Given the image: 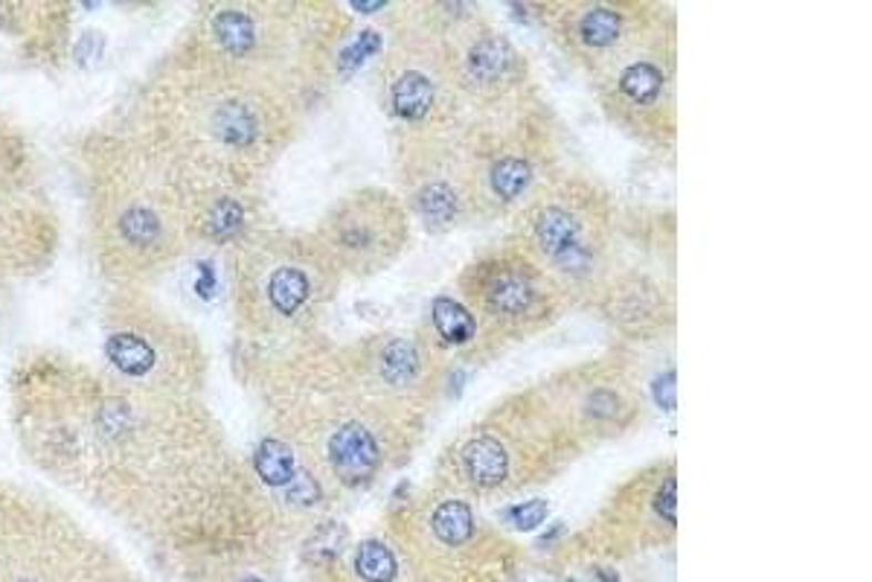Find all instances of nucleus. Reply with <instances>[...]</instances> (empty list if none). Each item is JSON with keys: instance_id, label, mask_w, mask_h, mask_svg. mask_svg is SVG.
Returning a JSON list of instances; mask_svg holds the SVG:
<instances>
[{"instance_id": "f257e3e1", "label": "nucleus", "mask_w": 872, "mask_h": 582, "mask_svg": "<svg viewBox=\"0 0 872 582\" xmlns=\"http://www.w3.org/2000/svg\"><path fill=\"white\" fill-rule=\"evenodd\" d=\"M623 216L603 181L558 166L512 216L510 242L556 279L567 300L587 306L619 263Z\"/></svg>"}, {"instance_id": "f03ea898", "label": "nucleus", "mask_w": 872, "mask_h": 582, "mask_svg": "<svg viewBox=\"0 0 872 582\" xmlns=\"http://www.w3.org/2000/svg\"><path fill=\"white\" fill-rule=\"evenodd\" d=\"M469 166L474 218H512L558 170L556 114L538 93L492 111L465 114L456 129Z\"/></svg>"}, {"instance_id": "7ed1b4c3", "label": "nucleus", "mask_w": 872, "mask_h": 582, "mask_svg": "<svg viewBox=\"0 0 872 582\" xmlns=\"http://www.w3.org/2000/svg\"><path fill=\"white\" fill-rule=\"evenodd\" d=\"M379 96L393 137L445 134L463 123V102L448 70L445 39L431 3L393 9V35L379 68Z\"/></svg>"}, {"instance_id": "20e7f679", "label": "nucleus", "mask_w": 872, "mask_h": 582, "mask_svg": "<svg viewBox=\"0 0 872 582\" xmlns=\"http://www.w3.org/2000/svg\"><path fill=\"white\" fill-rule=\"evenodd\" d=\"M678 23L669 7L617 55L608 68L591 76V88L603 114L619 132L655 152H671L678 134L675 116V68H678Z\"/></svg>"}, {"instance_id": "39448f33", "label": "nucleus", "mask_w": 872, "mask_h": 582, "mask_svg": "<svg viewBox=\"0 0 872 582\" xmlns=\"http://www.w3.org/2000/svg\"><path fill=\"white\" fill-rule=\"evenodd\" d=\"M456 297L478 318L492 356L550 329L571 306L556 279L510 239L465 265L456 277Z\"/></svg>"}, {"instance_id": "423d86ee", "label": "nucleus", "mask_w": 872, "mask_h": 582, "mask_svg": "<svg viewBox=\"0 0 872 582\" xmlns=\"http://www.w3.org/2000/svg\"><path fill=\"white\" fill-rule=\"evenodd\" d=\"M413 239V218L396 190L361 186L343 195L320 225L317 245L338 274L376 277L402 259Z\"/></svg>"}, {"instance_id": "0eeeda50", "label": "nucleus", "mask_w": 872, "mask_h": 582, "mask_svg": "<svg viewBox=\"0 0 872 582\" xmlns=\"http://www.w3.org/2000/svg\"><path fill=\"white\" fill-rule=\"evenodd\" d=\"M396 195L413 225L428 233H451L474 218L469 193V166L454 132L393 137Z\"/></svg>"}, {"instance_id": "6e6552de", "label": "nucleus", "mask_w": 872, "mask_h": 582, "mask_svg": "<svg viewBox=\"0 0 872 582\" xmlns=\"http://www.w3.org/2000/svg\"><path fill=\"white\" fill-rule=\"evenodd\" d=\"M664 9L660 3L632 0H576L541 7L538 12L550 16L547 27L564 59L591 79L626 53L664 16Z\"/></svg>"}, {"instance_id": "1a4fd4ad", "label": "nucleus", "mask_w": 872, "mask_h": 582, "mask_svg": "<svg viewBox=\"0 0 872 582\" xmlns=\"http://www.w3.org/2000/svg\"><path fill=\"white\" fill-rule=\"evenodd\" d=\"M587 309L611 326L626 344L660 341L675 329L678 306L675 286L669 277H660L652 268L623 265L605 277V283L587 300Z\"/></svg>"}, {"instance_id": "9d476101", "label": "nucleus", "mask_w": 872, "mask_h": 582, "mask_svg": "<svg viewBox=\"0 0 872 582\" xmlns=\"http://www.w3.org/2000/svg\"><path fill=\"white\" fill-rule=\"evenodd\" d=\"M425 341L431 344L440 356L471 358V361H486L492 358L486 335L480 329L478 318L456 295L433 297L425 315Z\"/></svg>"}, {"instance_id": "9b49d317", "label": "nucleus", "mask_w": 872, "mask_h": 582, "mask_svg": "<svg viewBox=\"0 0 872 582\" xmlns=\"http://www.w3.org/2000/svg\"><path fill=\"white\" fill-rule=\"evenodd\" d=\"M213 134L218 143L230 149H250L263 140L265 120L259 116L256 105L245 100H227L222 109L213 114Z\"/></svg>"}, {"instance_id": "f8f14e48", "label": "nucleus", "mask_w": 872, "mask_h": 582, "mask_svg": "<svg viewBox=\"0 0 872 582\" xmlns=\"http://www.w3.org/2000/svg\"><path fill=\"white\" fill-rule=\"evenodd\" d=\"M254 469L265 487L286 489V492L306 474L300 472L291 446L286 440H279V437H268V440L259 442V449L254 455Z\"/></svg>"}, {"instance_id": "ddd939ff", "label": "nucleus", "mask_w": 872, "mask_h": 582, "mask_svg": "<svg viewBox=\"0 0 872 582\" xmlns=\"http://www.w3.org/2000/svg\"><path fill=\"white\" fill-rule=\"evenodd\" d=\"M431 533L445 548H463L478 533L474 510L465 504L463 498H442L431 512Z\"/></svg>"}, {"instance_id": "4468645a", "label": "nucleus", "mask_w": 872, "mask_h": 582, "mask_svg": "<svg viewBox=\"0 0 872 582\" xmlns=\"http://www.w3.org/2000/svg\"><path fill=\"white\" fill-rule=\"evenodd\" d=\"M213 39L224 53L247 55L259 44V27H256V18L245 9H222L213 18Z\"/></svg>"}, {"instance_id": "2eb2a0df", "label": "nucleus", "mask_w": 872, "mask_h": 582, "mask_svg": "<svg viewBox=\"0 0 872 582\" xmlns=\"http://www.w3.org/2000/svg\"><path fill=\"white\" fill-rule=\"evenodd\" d=\"M352 565L363 582H396L399 576V559L381 539H363L356 548Z\"/></svg>"}, {"instance_id": "dca6fc26", "label": "nucleus", "mask_w": 872, "mask_h": 582, "mask_svg": "<svg viewBox=\"0 0 872 582\" xmlns=\"http://www.w3.org/2000/svg\"><path fill=\"white\" fill-rule=\"evenodd\" d=\"M109 356L114 361L116 370H123L125 376H143L155 367V353L146 341H140L137 335L120 333L109 341Z\"/></svg>"}, {"instance_id": "f3484780", "label": "nucleus", "mask_w": 872, "mask_h": 582, "mask_svg": "<svg viewBox=\"0 0 872 582\" xmlns=\"http://www.w3.org/2000/svg\"><path fill=\"white\" fill-rule=\"evenodd\" d=\"M242 225H245V210L233 198H218L213 204V210H209V231H213V236L230 239V236L242 231Z\"/></svg>"}, {"instance_id": "a211bd4d", "label": "nucleus", "mask_w": 872, "mask_h": 582, "mask_svg": "<svg viewBox=\"0 0 872 582\" xmlns=\"http://www.w3.org/2000/svg\"><path fill=\"white\" fill-rule=\"evenodd\" d=\"M123 233L132 242H140V245L152 242L157 236L155 213H148V210H129L123 216Z\"/></svg>"}, {"instance_id": "6ab92c4d", "label": "nucleus", "mask_w": 872, "mask_h": 582, "mask_svg": "<svg viewBox=\"0 0 872 582\" xmlns=\"http://www.w3.org/2000/svg\"><path fill=\"white\" fill-rule=\"evenodd\" d=\"M544 515H547V507L541 504V501H530V504L515 507L510 519L517 530H535L541 521H544Z\"/></svg>"}, {"instance_id": "aec40b11", "label": "nucleus", "mask_w": 872, "mask_h": 582, "mask_svg": "<svg viewBox=\"0 0 872 582\" xmlns=\"http://www.w3.org/2000/svg\"><path fill=\"white\" fill-rule=\"evenodd\" d=\"M242 582H265V580H259V576H247V580H242Z\"/></svg>"}]
</instances>
